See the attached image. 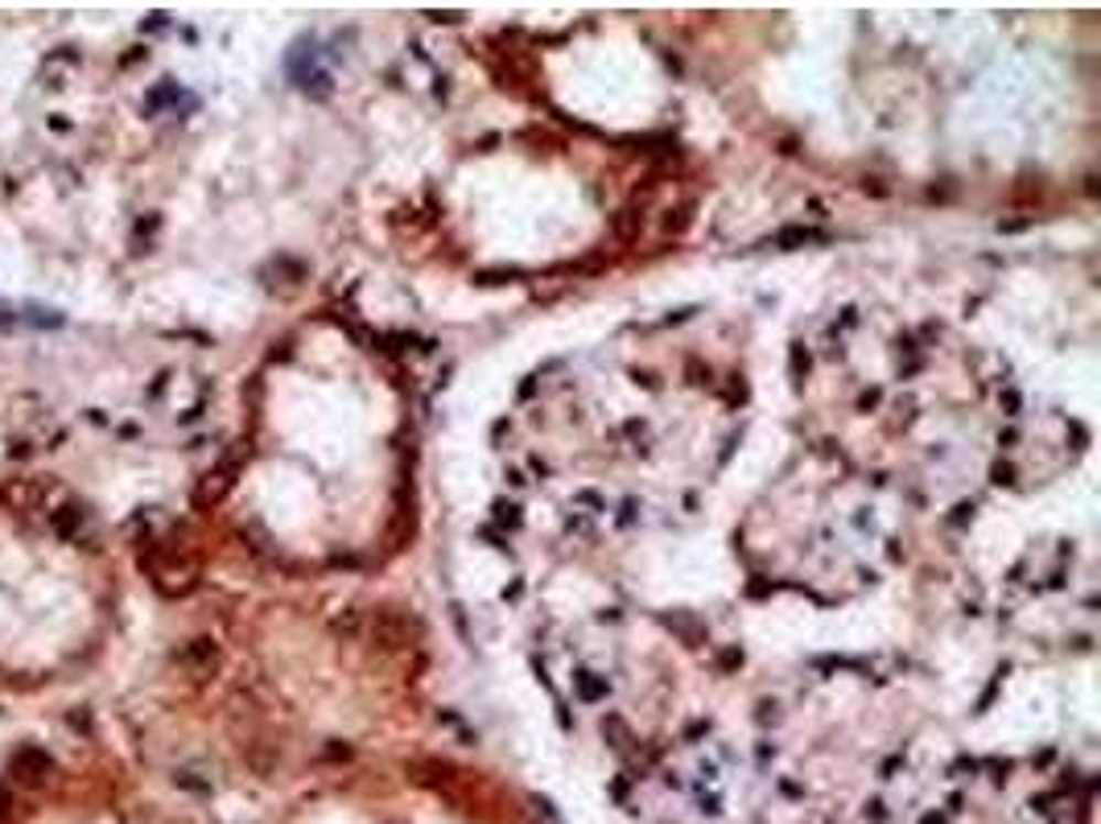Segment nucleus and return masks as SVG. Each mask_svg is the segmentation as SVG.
Returning <instances> with one entry per match:
<instances>
[{
    "mask_svg": "<svg viewBox=\"0 0 1101 824\" xmlns=\"http://www.w3.org/2000/svg\"><path fill=\"white\" fill-rule=\"evenodd\" d=\"M46 771H54V767H50V759L42 750H21L13 759V775L21 783H46Z\"/></svg>",
    "mask_w": 1101,
    "mask_h": 824,
    "instance_id": "f257e3e1",
    "label": "nucleus"
},
{
    "mask_svg": "<svg viewBox=\"0 0 1101 824\" xmlns=\"http://www.w3.org/2000/svg\"><path fill=\"white\" fill-rule=\"evenodd\" d=\"M227 486H232V470H227V467L211 470V474L199 482V491H194V503H199V507H211V503H220V499L227 495Z\"/></svg>",
    "mask_w": 1101,
    "mask_h": 824,
    "instance_id": "f03ea898",
    "label": "nucleus"
}]
</instances>
